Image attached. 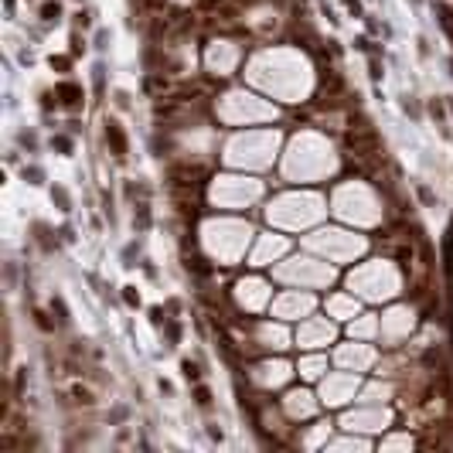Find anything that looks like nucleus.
<instances>
[{
	"instance_id": "1",
	"label": "nucleus",
	"mask_w": 453,
	"mask_h": 453,
	"mask_svg": "<svg viewBox=\"0 0 453 453\" xmlns=\"http://www.w3.org/2000/svg\"><path fill=\"white\" fill-rule=\"evenodd\" d=\"M344 143H348V150L355 153V157H361V160H385L381 157V140H378V133L368 126V119H361L358 116V123H355V116H351V130L344 133Z\"/></svg>"
},
{
	"instance_id": "2",
	"label": "nucleus",
	"mask_w": 453,
	"mask_h": 453,
	"mask_svg": "<svg viewBox=\"0 0 453 453\" xmlns=\"http://www.w3.org/2000/svg\"><path fill=\"white\" fill-rule=\"evenodd\" d=\"M106 143H109V150L116 160H123L126 150H130V143H126V133H123V126L116 123V119H106Z\"/></svg>"
},
{
	"instance_id": "3",
	"label": "nucleus",
	"mask_w": 453,
	"mask_h": 453,
	"mask_svg": "<svg viewBox=\"0 0 453 453\" xmlns=\"http://www.w3.org/2000/svg\"><path fill=\"white\" fill-rule=\"evenodd\" d=\"M55 92H58V102H62L65 109H82V99H85L82 85H75V82H62Z\"/></svg>"
},
{
	"instance_id": "4",
	"label": "nucleus",
	"mask_w": 453,
	"mask_h": 453,
	"mask_svg": "<svg viewBox=\"0 0 453 453\" xmlns=\"http://www.w3.org/2000/svg\"><path fill=\"white\" fill-rule=\"evenodd\" d=\"M69 395H72V402H78V405H95V392L85 388V385H72Z\"/></svg>"
},
{
	"instance_id": "5",
	"label": "nucleus",
	"mask_w": 453,
	"mask_h": 453,
	"mask_svg": "<svg viewBox=\"0 0 453 453\" xmlns=\"http://www.w3.org/2000/svg\"><path fill=\"white\" fill-rule=\"evenodd\" d=\"M188 269H194V273H201V276H212V266H208L201 256H188Z\"/></svg>"
},
{
	"instance_id": "6",
	"label": "nucleus",
	"mask_w": 453,
	"mask_h": 453,
	"mask_svg": "<svg viewBox=\"0 0 453 453\" xmlns=\"http://www.w3.org/2000/svg\"><path fill=\"white\" fill-rule=\"evenodd\" d=\"M194 402L198 405H212V388L208 385H194Z\"/></svg>"
},
{
	"instance_id": "7",
	"label": "nucleus",
	"mask_w": 453,
	"mask_h": 453,
	"mask_svg": "<svg viewBox=\"0 0 453 453\" xmlns=\"http://www.w3.org/2000/svg\"><path fill=\"white\" fill-rule=\"evenodd\" d=\"M41 17H45V21H58V17H62V7H58V3H51V0H48V3H45V7H41Z\"/></svg>"
},
{
	"instance_id": "8",
	"label": "nucleus",
	"mask_w": 453,
	"mask_h": 453,
	"mask_svg": "<svg viewBox=\"0 0 453 453\" xmlns=\"http://www.w3.org/2000/svg\"><path fill=\"white\" fill-rule=\"evenodd\" d=\"M181 372H184V378H188V381H198V378H201V372H198V365H194V361H181Z\"/></svg>"
},
{
	"instance_id": "9",
	"label": "nucleus",
	"mask_w": 453,
	"mask_h": 453,
	"mask_svg": "<svg viewBox=\"0 0 453 453\" xmlns=\"http://www.w3.org/2000/svg\"><path fill=\"white\" fill-rule=\"evenodd\" d=\"M147 89H150V92H167V78H164V75H150V78H147Z\"/></svg>"
},
{
	"instance_id": "10",
	"label": "nucleus",
	"mask_w": 453,
	"mask_h": 453,
	"mask_svg": "<svg viewBox=\"0 0 453 453\" xmlns=\"http://www.w3.org/2000/svg\"><path fill=\"white\" fill-rule=\"evenodd\" d=\"M440 21H443V27H447V34L453 38V10H450V7H440Z\"/></svg>"
},
{
	"instance_id": "11",
	"label": "nucleus",
	"mask_w": 453,
	"mask_h": 453,
	"mask_svg": "<svg viewBox=\"0 0 453 453\" xmlns=\"http://www.w3.org/2000/svg\"><path fill=\"white\" fill-rule=\"evenodd\" d=\"M123 300L130 303V307H140V293H137V286H123Z\"/></svg>"
},
{
	"instance_id": "12",
	"label": "nucleus",
	"mask_w": 453,
	"mask_h": 453,
	"mask_svg": "<svg viewBox=\"0 0 453 453\" xmlns=\"http://www.w3.org/2000/svg\"><path fill=\"white\" fill-rule=\"evenodd\" d=\"M150 320L160 327V324H167V313H164V307H150Z\"/></svg>"
},
{
	"instance_id": "13",
	"label": "nucleus",
	"mask_w": 453,
	"mask_h": 453,
	"mask_svg": "<svg viewBox=\"0 0 453 453\" xmlns=\"http://www.w3.org/2000/svg\"><path fill=\"white\" fill-rule=\"evenodd\" d=\"M69 65H72L69 58H62V55L55 58V55H51V69H58V72H69Z\"/></svg>"
},
{
	"instance_id": "14",
	"label": "nucleus",
	"mask_w": 453,
	"mask_h": 453,
	"mask_svg": "<svg viewBox=\"0 0 453 453\" xmlns=\"http://www.w3.org/2000/svg\"><path fill=\"white\" fill-rule=\"evenodd\" d=\"M55 147H58L62 153H72V140H69V137H55Z\"/></svg>"
},
{
	"instance_id": "15",
	"label": "nucleus",
	"mask_w": 453,
	"mask_h": 453,
	"mask_svg": "<svg viewBox=\"0 0 453 453\" xmlns=\"http://www.w3.org/2000/svg\"><path fill=\"white\" fill-rule=\"evenodd\" d=\"M69 51H72V55H82V51H85V41H82L78 34H72V48H69Z\"/></svg>"
},
{
	"instance_id": "16",
	"label": "nucleus",
	"mask_w": 453,
	"mask_h": 453,
	"mask_svg": "<svg viewBox=\"0 0 453 453\" xmlns=\"http://www.w3.org/2000/svg\"><path fill=\"white\" fill-rule=\"evenodd\" d=\"M167 337H170V344H177L181 341V327L177 324H167Z\"/></svg>"
},
{
	"instance_id": "17",
	"label": "nucleus",
	"mask_w": 453,
	"mask_h": 453,
	"mask_svg": "<svg viewBox=\"0 0 453 453\" xmlns=\"http://www.w3.org/2000/svg\"><path fill=\"white\" fill-rule=\"evenodd\" d=\"M368 75L375 78V82L381 78V65H378V58H372V62H368Z\"/></svg>"
},
{
	"instance_id": "18",
	"label": "nucleus",
	"mask_w": 453,
	"mask_h": 453,
	"mask_svg": "<svg viewBox=\"0 0 453 453\" xmlns=\"http://www.w3.org/2000/svg\"><path fill=\"white\" fill-rule=\"evenodd\" d=\"M137 218H140V225H147V222H150V212H147V205H137Z\"/></svg>"
},
{
	"instance_id": "19",
	"label": "nucleus",
	"mask_w": 453,
	"mask_h": 453,
	"mask_svg": "<svg viewBox=\"0 0 453 453\" xmlns=\"http://www.w3.org/2000/svg\"><path fill=\"white\" fill-rule=\"evenodd\" d=\"M344 7H348L355 17H361V0H344Z\"/></svg>"
},
{
	"instance_id": "20",
	"label": "nucleus",
	"mask_w": 453,
	"mask_h": 453,
	"mask_svg": "<svg viewBox=\"0 0 453 453\" xmlns=\"http://www.w3.org/2000/svg\"><path fill=\"white\" fill-rule=\"evenodd\" d=\"M51 307L58 310V320H69V313H65V303H62V300H55V303H51Z\"/></svg>"
},
{
	"instance_id": "21",
	"label": "nucleus",
	"mask_w": 453,
	"mask_h": 453,
	"mask_svg": "<svg viewBox=\"0 0 453 453\" xmlns=\"http://www.w3.org/2000/svg\"><path fill=\"white\" fill-rule=\"evenodd\" d=\"M143 3H147L150 10H164V7H167V0H143Z\"/></svg>"
},
{
	"instance_id": "22",
	"label": "nucleus",
	"mask_w": 453,
	"mask_h": 453,
	"mask_svg": "<svg viewBox=\"0 0 453 453\" xmlns=\"http://www.w3.org/2000/svg\"><path fill=\"white\" fill-rule=\"evenodd\" d=\"M252 3H259V0H235V7H252Z\"/></svg>"
}]
</instances>
